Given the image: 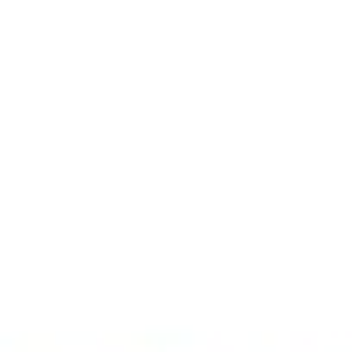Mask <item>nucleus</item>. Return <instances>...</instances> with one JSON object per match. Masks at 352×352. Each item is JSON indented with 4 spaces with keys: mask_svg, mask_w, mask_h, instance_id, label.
<instances>
[]
</instances>
